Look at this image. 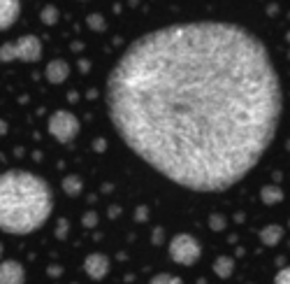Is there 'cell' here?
Here are the masks:
<instances>
[{
	"label": "cell",
	"instance_id": "1",
	"mask_svg": "<svg viewBox=\"0 0 290 284\" xmlns=\"http://www.w3.org/2000/svg\"><path fill=\"white\" fill-rule=\"evenodd\" d=\"M119 137L190 191H225L258 166L283 110L258 35L230 21H186L137 37L107 77Z\"/></svg>",
	"mask_w": 290,
	"mask_h": 284
},
{
	"label": "cell",
	"instance_id": "2",
	"mask_svg": "<svg viewBox=\"0 0 290 284\" xmlns=\"http://www.w3.org/2000/svg\"><path fill=\"white\" fill-rule=\"evenodd\" d=\"M54 210V189L28 170H7L0 177V226L10 235H28L44 226Z\"/></svg>",
	"mask_w": 290,
	"mask_h": 284
},
{
	"label": "cell",
	"instance_id": "3",
	"mask_svg": "<svg viewBox=\"0 0 290 284\" xmlns=\"http://www.w3.org/2000/svg\"><path fill=\"white\" fill-rule=\"evenodd\" d=\"M42 58V42L37 35H24L16 42H5L0 47V61H26V63H35Z\"/></svg>",
	"mask_w": 290,
	"mask_h": 284
},
{
	"label": "cell",
	"instance_id": "4",
	"mask_svg": "<svg viewBox=\"0 0 290 284\" xmlns=\"http://www.w3.org/2000/svg\"><path fill=\"white\" fill-rule=\"evenodd\" d=\"M167 252H170V259L174 261V263L193 266V263H197L200 256H202V245H200V240H197L195 235L179 233V235H174V238L170 240Z\"/></svg>",
	"mask_w": 290,
	"mask_h": 284
},
{
	"label": "cell",
	"instance_id": "5",
	"mask_svg": "<svg viewBox=\"0 0 290 284\" xmlns=\"http://www.w3.org/2000/svg\"><path fill=\"white\" fill-rule=\"evenodd\" d=\"M49 133L56 137L58 142H72L79 133V119L68 110H58L49 117Z\"/></svg>",
	"mask_w": 290,
	"mask_h": 284
},
{
	"label": "cell",
	"instance_id": "6",
	"mask_svg": "<svg viewBox=\"0 0 290 284\" xmlns=\"http://www.w3.org/2000/svg\"><path fill=\"white\" fill-rule=\"evenodd\" d=\"M84 270L88 273L91 279H105L107 273H109V256L100 252L88 254L84 261Z\"/></svg>",
	"mask_w": 290,
	"mask_h": 284
},
{
	"label": "cell",
	"instance_id": "7",
	"mask_svg": "<svg viewBox=\"0 0 290 284\" xmlns=\"http://www.w3.org/2000/svg\"><path fill=\"white\" fill-rule=\"evenodd\" d=\"M26 270L19 261H3L0 266V284H24Z\"/></svg>",
	"mask_w": 290,
	"mask_h": 284
},
{
	"label": "cell",
	"instance_id": "8",
	"mask_svg": "<svg viewBox=\"0 0 290 284\" xmlns=\"http://www.w3.org/2000/svg\"><path fill=\"white\" fill-rule=\"evenodd\" d=\"M21 12V0H0V28L10 31V26L16 24Z\"/></svg>",
	"mask_w": 290,
	"mask_h": 284
},
{
	"label": "cell",
	"instance_id": "9",
	"mask_svg": "<svg viewBox=\"0 0 290 284\" xmlns=\"http://www.w3.org/2000/svg\"><path fill=\"white\" fill-rule=\"evenodd\" d=\"M44 75L51 84H63V82L68 79V75H70V66H68V61H63V58H54L51 63H47Z\"/></svg>",
	"mask_w": 290,
	"mask_h": 284
},
{
	"label": "cell",
	"instance_id": "10",
	"mask_svg": "<svg viewBox=\"0 0 290 284\" xmlns=\"http://www.w3.org/2000/svg\"><path fill=\"white\" fill-rule=\"evenodd\" d=\"M281 238H283V226H279V224L265 226V229L260 231V242L267 245V247H274V245H279Z\"/></svg>",
	"mask_w": 290,
	"mask_h": 284
},
{
	"label": "cell",
	"instance_id": "11",
	"mask_svg": "<svg viewBox=\"0 0 290 284\" xmlns=\"http://www.w3.org/2000/svg\"><path fill=\"white\" fill-rule=\"evenodd\" d=\"M214 273L223 279L230 277V275L235 273V261H232V256H218V259L214 261Z\"/></svg>",
	"mask_w": 290,
	"mask_h": 284
},
{
	"label": "cell",
	"instance_id": "12",
	"mask_svg": "<svg viewBox=\"0 0 290 284\" xmlns=\"http://www.w3.org/2000/svg\"><path fill=\"white\" fill-rule=\"evenodd\" d=\"M260 198L265 205H276L283 200V191L279 187H262L260 189Z\"/></svg>",
	"mask_w": 290,
	"mask_h": 284
},
{
	"label": "cell",
	"instance_id": "13",
	"mask_svg": "<svg viewBox=\"0 0 290 284\" xmlns=\"http://www.w3.org/2000/svg\"><path fill=\"white\" fill-rule=\"evenodd\" d=\"M81 189H84V182H81L77 175H70V177L63 179V191H65L68 196H79Z\"/></svg>",
	"mask_w": 290,
	"mask_h": 284
},
{
	"label": "cell",
	"instance_id": "14",
	"mask_svg": "<svg viewBox=\"0 0 290 284\" xmlns=\"http://www.w3.org/2000/svg\"><path fill=\"white\" fill-rule=\"evenodd\" d=\"M86 24H88V28L91 31H105V19H102V14H98V12H91L88 16H86Z\"/></svg>",
	"mask_w": 290,
	"mask_h": 284
},
{
	"label": "cell",
	"instance_id": "15",
	"mask_svg": "<svg viewBox=\"0 0 290 284\" xmlns=\"http://www.w3.org/2000/svg\"><path fill=\"white\" fill-rule=\"evenodd\" d=\"M40 19H42V24H47V26H54L56 21H58V10H56L54 5H47L44 10H42Z\"/></svg>",
	"mask_w": 290,
	"mask_h": 284
},
{
	"label": "cell",
	"instance_id": "16",
	"mask_svg": "<svg viewBox=\"0 0 290 284\" xmlns=\"http://www.w3.org/2000/svg\"><path fill=\"white\" fill-rule=\"evenodd\" d=\"M149 284H184V279H181V277H174V275L160 273V275H155V277H151Z\"/></svg>",
	"mask_w": 290,
	"mask_h": 284
},
{
	"label": "cell",
	"instance_id": "17",
	"mask_svg": "<svg viewBox=\"0 0 290 284\" xmlns=\"http://www.w3.org/2000/svg\"><path fill=\"white\" fill-rule=\"evenodd\" d=\"M274 284H290V266L288 268H281L274 277Z\"/></svg>",
	"mask_w": 290,
	"mask_h": 284
},
{
	"label": "cell",
	"instance_id": "18",
	"mask_svg": "<svg viewBox=\"0 0 290 284\" xmlns=\"http://www.w3.org/2000/svg\"><path fill=\"white\" fill-rule=\"evenodd\" d=\"M209 226L214 231H223L225 229V217H220V214H214V217L209 219Z\"/></svg>",
	"mask_w": 290,
	"mask_h": 284
},
{
	"label": "cell",
	"instance_id": "19",
	"mask_svg": "<svg viewBox=\"0 0 290 284\" xmlns=\"http://www.w3.org/2000/svg\"><path fill=\"white\" fill-rule=\"evenodd\" d=\"M65 233H68V221L65 219H60L58 226H56V235H58V238H65Z\"/></svg>",
	"mask_w": 290,
	"mask_h": 284
},
{
	"label": "cell",
	"instance_id": "20",
	"mask_svg": "<svg viewBox=\"0 0 290 284\" xmlns=\"http://www.w3.org/2000/svg\"><path fill=\"white\" fill-rule=\"evenodd\" d=\"M95 224H98V217H95L93 212H88V214H84V226H88V229H93Z\"/></svg>",
	"mask_w": 290,
	"mask_h": 284
},
{
	"label": "cell",
	"instance_id": "21",
	"mask_svg": "<svg viewBox=\"0 0 290 284\" xmlns=\"http://www.w3.org/2000/svg\"><path fill=\"white\" fill-rule=\"evenodd\" d=\"M137 219H146V208H140V210H137Z\"/></svg>",
	"mask_w": 290,
	"mask_h": 284
}]
</instances>
